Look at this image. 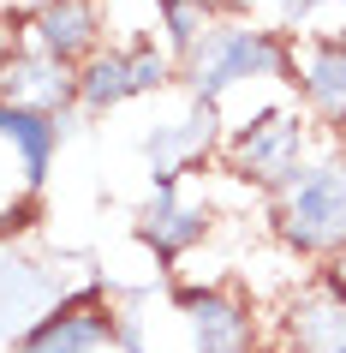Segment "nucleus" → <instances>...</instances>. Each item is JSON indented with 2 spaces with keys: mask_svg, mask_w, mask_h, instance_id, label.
Wrapping results in <instances>:
<instances>
[{
  "mask_svg": "<svg viewBox=\"0 0 346 353\" xmlns=\"http://www.w3.org/2000/svg\"><path fill=\"white\" fill-rule=\"evenodd\" d=\"M185 317H191V335H197V353H251L257 341V317L251 305L227 288H209V294H185Z\"/></svg>",
  "mask_w": 346,
  "mask_h": 353,
  "instance_id": "obj_8",
  "label": "nucleus"
},
{
  "mask_svg": "<svg viewBox=\"0 0 346 353\" xmlns=\"http://www.w3.org/2000/svg\"><path fill=\"white\" fill-rule=\"evenodd\" d=\"M102 42V6L96 0H42L30 12V48L54 54L60 66L90 60Z\"/></svg>",
  "mask_w": 346,
  "mask_h": 353,
  "instance_id": "obj_7",
  "label": "nucleus"
},
{
  "mask_svg": "<svg viewBox=\"0 0 346 353\" xmlns=\"http://www.w3.org/2000/svg\"><path fill=\"white\" fill-rule=\"evenodd\" d=\"M305 150H310V132H305L299 114H263V120H251V126L227 144V162H233V174L281 192L292 174L305 168Z\"/></svg>",
  "mask_w": 346,
  "mask_h": 353,
  "instance_id": "obj_2",
  "label": "nucleus"
},
{
  "mask_svg": "<svg viewBox=\"0 0 346 353\" xmlns=\"http://www.w3.org/2000/svg\"><path fill=\"white\" fill-rule=\"evenodd\" d=\"M167 78V54H155L149 42H131V48H96L78 72V102L84 108H120L126 96H144Z\"/></svg>",
  "mask_w": 346,
  "mask_h": 353,
  "instance_id": "obj_4",
  "label": "nucleus"
},
{
  "mask_svg": "<svg viewBox=\"0 0 346 353\" xmlns=\"http://www.w3.org/2000/svg\"><path fill=\"white\" fill-rule=\"evenodd\" d=\"M108 335H113L108 305H102L96 294H84V299H72V305H60V312L42 317L36 330L24 335L19 353H96Z\"/></svg>",
  "mask_w": 346,
  "mask_h": 353,
  "instance_id": "obj_9",
  "label": "nucleus"
},
{
  "mask_svg": "<svg viewBox=\"0 0 346 353\" xmlns=\"http://www.w3.org/2000/svg\"><path fill=\"white\" fill-rule=\"evenodd\" d=\"M203 228H209V216H203V210H173V204L162 198V204L149 210V228H144V234L162 245V252H185Z\"/></svg>",
  "mask_w": 346,
  "mask_h": 353,
  "instance_id": "obj_11",
  "label": "nucleus"
},
{
  "mask_svg": "<svg viewBox=\"0 0 346 353\" xmlns=\"http://www.w3.org/2000/svg\"><path fill=\"white\" fill-rule=\"evenodd\" d=\"M281 66H287V48L269 30H239V24L203 30L197 48H191V72H197L203 90H221L233 78H274Z\"/></svg>",
  "mask_w": 346,
  "mask_h": 353,
  "instance_id": "obj_3",
  "label": "nucleus"
},
{
  "mask_svg": "<svg viewBox=\"0 0 346 353\" xmlns=\"http://www.w3.org/2000/svg\"><path fill=\"white\" fill-rule=\"evenodd\" d=\"M0 78H6V102L30 108V114H48V108H60V102L78 96V72L60 66L54 54H42V48H19L0 66Z\"/></svg>",
  "mask_w": 346,
  "mask_h": 353,
  "instance_id": "obj_10",
  "label": "nucleus"
},
{
  "mask_svg": "<svg viewBox=\"0 0 346 353\" xmlns=\"http://www.w3.org/2000/svg\"><path fill=\"white\" fill-rule=\"evenodd\" d=\"M281 335H287V353H346V281L323 276L299 288L287 299Z\"/></svg>",
  "mask_w": 346,
  "mask_h": 353,
  "instance_id": "obj_5",
  "label": "nucleus"
},
{
  "mask_svg": "<svg viewBox=\"0 0 346 353\" xmlns=\"http://www.w3.org/2000/svg\"><path fill=\"white\" fill-rule=\"evenodd\" d=\"M274 234L305 252V258H334L346 252V162H305L287 186L274 192Z\"/></svg>",
  "mask_w": 346,
  "mask_h": 353,
  "instance_id": "obj_1",
  "label": "nucleus"
},
{
  "mask_svg": "<svg viewBox=\"0 0 346 353\" xmlns=\"http://www.w3.org/2000/svg\"><path fill=\"white\" fill-rule=\"evenodd\" d=\"M292 84L305 90V108L323 126H346V37H310L287 48Z\"/></svg>",
  "mask_w": 346,
  "mask_h": 353,
  "instance_id": "obj_6",
  "label": "nucleus"
}]
</instances>
